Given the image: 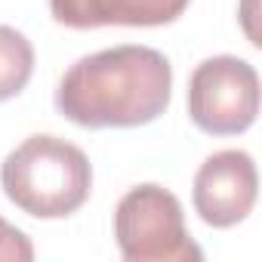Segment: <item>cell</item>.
<instances>
[{
	"label": "cell",
	"mask_w": 262,
	"mask_h": 262,
	"mask_svg": "<svg viewBox=\"0 0 262 262\" xmlns=\"http://www.w3.org/2000/svg\"><path fill=\"white\" fill-rule=\"evenodd\" d=\"M259 114V74L237 56L204 59L188 77V117L207 136H237Z\"/></svg>",
	"instance_id": "277c9868"
},
{
	"label": "cell",
	"mask_w": 262,
	"mask_h": 262,
	"mask_svg": "<svg viewBox=\"0 0 262 262\" xmlns=\"http://www.w3.org/2000/svg\"><path fill=\"white\" fill-rule=\"evenodd\" d=\"M4 194L28 216L65 219L77 213L93 188L86 155L59 136H28L0 164Z\"/></svg>",
	"instance_id": "7a4b0ae2"
},
{
	"label": "cell",
	"mask_w": 262,
	"mask_h": 262,
	"mask_svg": "<svg viewBox=\"0 0 262 262\" xmlns=\"http://www.w3.org/2000/svg\"><path fill=\"white\" fill-rule=\"evenodd\" d=\"M188 0H50V13L59 25L86 31L105 25L158 28L176 22Z\"/></svg>",
	"instance_id": "8992f818"
},
{
	"label": "cell",
	"mask_w": 262,
	"mask_h": 262,
	"mask_svg": "<svg viewBox=\"0 0 262 262\" xmlns=\"http://www.w3.org/2000/svg\"><path fill=\"white\" fill-rule=\"evenodd\" d=\"M259 194V173L247 151L225 148L210 155L194 173V213L213 228H231L250 216Z\"/></svg>",
	"instance_id": "5b68a950"
},
{
	"label": "cell",
	"mask_w": 262,
	"mask_h": 262,
	"mask_svg": "<svg viewBox=\"0 0 262 262\" xmlns=\"http://www.w3.org/2000/svg\"><path fill=\"white\" fill-rule=\"evenodd\" d=\"M173 93V68L151 47L123 43L77 59L56 86V111L86 129H133L158 120Z\"/></svg>",
	"instance_id": "6da1fadb"
},
{
	"label": "cell",
	"mask_w": 262,
	"mask_h": 262,
	"mask_svg": "<svg viewBox=\"0 0 262 262\" xmlns=\"http://www.w3.org/2000/svg\"><path fill=\"white\" fill-rule=\"evenodd\" d=\"M0 259L4 262H31L34 259L31 237L25 231H19L16 225H10L4 216H0Z\"/></svg>",
	"instance_id": "ba28073f"
},
{
	"label": "cell",
	"mask_w": 262,
	"mask_h": 262,
	"mask_svg": "<svg viewBox=\"0 0 262 262\" xmlns=\"http://www.w3.org/2000/svg\"><path fill=\"white\" fill-rule=\"evenodd\" d=\"M114 237L126 262H201L204 253L185 228L182 204L164 185L129 188L114 210Z\"/></svg>",
	"instance_id": "3957f363"
},
{
	"label": "cell",
	"mask_w": 262,
	"mask_h": 262,
	"mask_svg": "<svg viewBox=\"0 0 262 262\" xmlns=\"http://www.w3.org/2000/svg\"><path fill=\"white\" fill-rule=\"evenodd\" d=\"M34 74V47L31 40L10 28L0 25V102L19 96Z\"/></svg>",
	"instance_id": "52a82bcc"
}]
</instances>
